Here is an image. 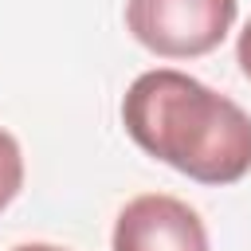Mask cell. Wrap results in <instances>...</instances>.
Wrapping results in <instances>:
<instances>
[{"label": "cell", "instance_id": "6da1fadb", "mask_svg": "<svg viewBox=\"0 0 251 251\" xmlns=\"http://www.w3.org/2000/svg\"><path fill=\"white\" fill-rule=\"evenodd\" d=\"M122 126L149 157L200 184H235L251 173V114L184 71L137 75L122 98Z\"/></svg>", "mask_w": 251, "mask_h": 251}, {"label": "cell", "instance_id": "7a4b0ae2", "mask_svg": "<svg viewBox=\"0 0 251 251\" xmlns=\"http://www.w3.org/2000/svg\"><path fill=\"white\" fill-rule=\"evenodd\" d=\"M235 0H126L129 35L161 59H196L224 43Z\"/></svg>", "mask_w": 251, "mask_h": 251}, {"label": "cell", "instance_id": "3957f363", "mask_svg": "<svg viewBox=\"0 0 251 251\" xmlns=\"http://www.w3.org/2000/svg\"><path fill=\"white\" fill-rule=\"evenodd\" d=\"M114 251H208V231L184 200L145 192L118 212Z\"/></svg>", "mask_w": 251, "mask_h": 251}, {"label": "cell", "instance_id": "277c9868", "mask_svg": "<svg viewBox=\"0 0 251 251\" xmlns=\"http://www.w3.org/2000/svg\"><path fill=\"white\" fill-rule=\"evenodd\" d=\"M24 188V157L8 129H0V212L20 196Z\"/></svg>", "mask_w": 251, "mask_h": 251}, {"label": "cell", "instance_id": "5b68a950", "mask_svg": "<svg viewBox=\"0 0 251 251\" xmlns=\"http://www.w3.org/2000/svg\"><path fill=\"white\" fill-rule=\"evenodd\" d=\"M235 63H239V71L251 78V20L243 24V31H239V43H235Z\"/></svg>", "mask_w": 251, "mask_h": 251}, {"label": "cell", "instance_id": "8992f818", "mask_svg": "<svg viewBox=\"0 0 251 251\" xmlns=\"http://www.w3.org/2000/svg\"><path fill=\"white\" fill-rule=\"evenodd\" d=\"M12 251H67V247H55V243H20Z\"/></svg>", "mask_w": 251, "mask_h": 251}]
</instances>
